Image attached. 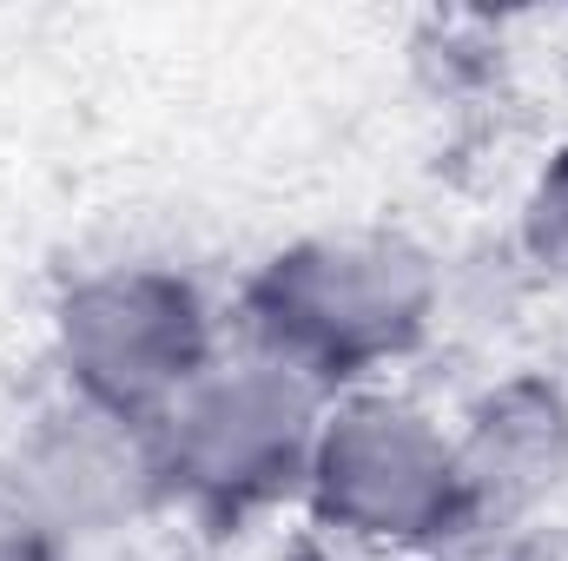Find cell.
<instances>
[{"label":"cell","mask_w":568,"mask_h":561,"mask_svg":"<svg viewBox=\"0 0 568 561\" xmlns=\"http://www.w3.org/2000/svg\"><path fill=\"white\" fill-rule=\"evenodd\" d=\"M436 304L443 284L424 245L390 232H324L252 272L239 324L245 350L284 364L317 397H351L424 344Z\"/></svg>","instance_id":"obj_1"},{"label":"cell","mask_w":568,"mask_h":561,"mask_svg":"<svg viewBox=\"0 0 568 561\" xmlns=\"http://www.w3.org/2000/svg\"><path fill=\"white\" fill-rule=\"evenodd\" d=\"M324 404L284 364L239 350L212 357V370L152 422L165 502L192 509L212 529H245L252 516L304 496Z\"/></svg>","instance_id":"obj_2"},{"label":"cell","mask_w":568,"mask_h":561,"mask_svg":"<svg viewBox=\"0 0 568 561\" xmlns=\"http://www.w3.org/2000/svg\"><path fill=\"white\" fill-rule=\"evenodd\" d=\"M304 502L331 536L371 549H443L449 536H463L456 442L410 397H331L317 422Z\"/></svg>","instance_id":"obj_3"},{"label":"cell","mask_w":568,"mask_h":561,"mask_svg":"<svg viewBox=\"0 0 568 561\" xmlns=\"http://www.w3.org/2000/svg\"><path fill=\"white\" fill-rule=\"evenodd\" d=\"M60 384L100 410L159 422L219 357L199 284L159 265L87 272L53 304Z\"/></svg>","instance_id":"obj_4"},{"label":"cell","mask_w":568,"mask_h":561,"mask_svg":"<svg viewBox=\"0 0 568 561\" xmlns=\"http://www.w3.org/2000/svg\"><path fill=\"white\" fill-rule=\"evenodd\" d=\"M7 462L27 476V489L40 496V509L60 536H113L165 502L152 422L100 410L73 390H60L27 422V436Z\"/></svg>","instance_id":"obj_5"},{"label":"cell","mask_w":568,"mask_h":561,"mask_svg":"<svg viewBox=\"0 0 568 561\" xmlns=\"http://www.w3.org/2000/svg\"><path fill=\"white\" fill-rule=\"evenodd\" d=\"M449 442L463 536H523L568 482V390L542 370H516L463 410Z\"/></svg>","instance_id":"obj_6"},{"label":"cell","mask_w":568,"mask_h":561,"mask_svg":"<svg viewBox=\"0 0 568 561\" xmlns=\"http://www.w3.org/2000/svg\"><path fill=\"white\" fill-rule=\"evenodd\" d=\"M523 258L549 284H568V145L536 172L529 198H523Z\"/></svg>","instance_id":"obj_7"},{"label":"cell","mask_w":568,"mask_h":561,"mask_svg":"<svg viewBox=\"0 0 568 561\" xmlns=\"http://www.w3.org/2000/svg\"><path fill=\"white\" fill-rule=\"evenodd\" d=\"M60 549H67V536L47 522L27 476L0 456V561H60Z\"/></svg>","instance_id":"obj_8"},{"label":"cell","mask_w":568,"mask_h":561,"mask_svg":"<svg viewBox=\"0 0 568 561\" xmlns=\"http://www.w3.org/2000/svg\"><path fill=\"white\" fill-rule=\"evenodd\" d=\"M429 561H523V536H449Z\"/></svg>","instance_id":"obj_9"},{"label":"cell","mask_w":568,"mask_h":561,"mask_svg":"<svg viewBox=\"0 0 568 561\" xmlns=\"http://www.w3.org/2000/svg\"><path fill=\"white\" fill-rule=\"evenodd\" d=\"M523 561H568V529H523Z\"/></svg>","instance_id":"obj_10"}]
</instances>
